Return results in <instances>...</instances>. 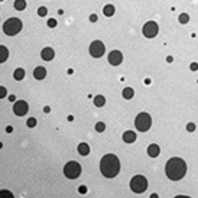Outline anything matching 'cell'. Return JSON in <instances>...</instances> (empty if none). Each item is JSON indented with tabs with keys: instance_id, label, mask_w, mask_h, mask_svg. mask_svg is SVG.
Returning a JSON list of instances; mask_svg holds the SVG:
<instances>
[{
	"instance_id": "1",
	"label": "cell",
	"mask_w": 198,
	"mask_h": 198,
	"mask_svg": "<svg viewBox=\"0 0 198 198\" xmlns=\"http://www.w3.org/2000/svg\"><path fill=\"white\" fill-rule=\"evenodd\" d=\"M166 177L172 181H179L185 177L187 174V164L184 159L181 158H171L166 162L165 166Z\"/></svg>"
},
{
	"instance_id": "2",
	"label": "cell",
	"mask_w": 198,
	"mask_h": 198,
	"mask_svg": "<svg viewBox=\"0 0 198 198\" xmlns=\"http://www.w3.org/2000/svg\"><path fill=\"white\" fill-rule=\"evenodd\" d=\"M100 171L106 178H114L120 172V161L116 155H104L100 161Z\"/></svg>"
},
{
	"instance_id": "3",
	"label": "cell",
	"mask_w": 198,
	"mask_h": 198,
	"mask_svg": "<svg viewBox=\"0 0 198 198\" xmlns=\"http://www.w3.org/2000/svg\"><path fill=\"white\" fill-rule=\"evenodd\" d=\"M22 20L18 19V18H10V19H7L5 23H3V32L6 33V35H16V33H19L22 31Z\"/></svg>"
},
{
	"instance_id": "4",
	"label": "cell",
	"mask_w": 198,
	"mask_h": 198,
	"mask_svg": "<svg viewBox=\"0 0 198 198\" xmlns=\"http://www.w3.org/2000/svg\"><path fill=\"white\" fill-rule=\"evenodd\" d=\"M135 126L139 132H148L152 126V117L148 113H139L138 117L135 119Z\"/></svg>"
},
{
	"instance_id": "5",
	"label": "cell",
	"mask_w": 198,
	"mask_h": 198,
	"mask_svg": "<svg viewBox=\"0 0 198 198\" xmlns=\"http://www.w3.org/2000/svg\"><path fill=\"white\" fill-rule=\"evenodd\" d=\"M148 188V179L143 175H135L130 181V190L136 194H142Z\"/></svg>"
},
{
	"instance_id": "6",
	"label": "cell",
	"mask_w": 198,
	"mask_h": 198,
	"mask_svg": "<svg viewBox=\"0 0 198 198\" xmlns=\"http://www.w3.org/2000/svg\"><path fill=\"white\" fill-rule=\"evenodd\" d=\"M80 174H81V165L78 162H75V161H71V162H68L64 166V175L67 178L75 179L80 177Z\"/></svg>"
},
{
	"instance_id": "7",
	"label": "cell",
	"mask_w": 198,
	"mask_h": 198,
	"mask_svg": "<svg viewBox=\"0 0 198 198\" xmlns=\"http://www.w3.org/2000/svg\"><path fill=\"white\" fill-rule=\"evenodd\" d=\"M142 32L145 35L146 38H149V39H152L155 38L159 32V26L156 22H153V20H149V22H146L145 25H143V29H142Z\"/></svg>"
},
{
	"instance_id": "8",
	"label": "cell",
	"mask_w": 198,
	"mask_h": 198,
	"mask_svg": "<svg viewBox=\"0 0 198 198\" xmlns=\"http://www.w3.org/2000/svg\"><path fill=\"white\" fill-rule=\"evenodd\" d=\"M106 52V46L104 44L101 42V41H94L91 42V45H90V54H91V57L94 58H101L103 55Z\"/></svg>"
},
{
	"instance_id": "9",
	"label": "cell",
	"mask_w": 198,
	"mask_h": 198,
	"mask_svg": "<svg viewBox=\"0 0 198 198\" xmlns=\"http://www.w3.org/2000/svg\"><path fill=\"white\" fill-rule=\"evenodd\" d=\"M29 110V104H28L25 100H19V101H16L13 106V112L16 116H25Z\"/></svg>"
},
{
	"instance_id": "10",
	"label": "cell",
	"mask_w": 198,
	"mask_h": 198,
	"mask_svg": "<svg viewBox=\"0 0 198 198\" xmlns=\"http://www.w3.org/2000/svg\"><path fill=\"white\" fill-rule=\"evenodd\" d=\"M109 62L114 67L120 65L123 62V54L120 52V51H112V52L109 54Z\"/></svg>"
},
{
	"instance_id": "11",
	"label": "cell",
	"mask_w": 198,
	"mask_h": 198,
	"mask_svg": "<svg viewBox=\"0 0 198 198\" xmlns=\"http://www.w3.org/2000/svg\"><path fill=\"white\" fill-rule=\"evenodd\" d=\"M41 57H42V60H44V61H52L54 57H55V51H54L52 48L46 46V48H44V49H42Z\"/></svg>"
},
{
	"instance_id": "12",
	"label": "cell",
	"mask_w": 198,
	"mask_h": 198,
	"mask_svg": "<svg viewBox=\"0 0 198 198\" xmlns=\"http://www.w3.org/2000/svg\"><path fill=\"white\" fill-rule=\"evenodd\" d=\"M159 153H161V148H159L156 143H152V145H149V148H148V155H149L151 158H156Z\"/></svg>"
},
{
	"instance_id": "13",
	"label": "cell",
	"mask_w": 198,
	"mask_h": 198,
	"mask_svg": "<svg viewBox=\"0 0 198 198\" xmlns=\"http://www.w3.org/2000/svg\"><path fill=\"white\" fill-rule=\"evenodd\" d=\"M33 77L36 80H44L46 77V70L44 67H36L33 70Z\"/></svg>"
},
{
	"instance_id": "14",
	"label": "cell",
	"mask_w": 198,
	"mask_h": 198,
	"mask_svg": "<svg viewBox=\"0 0 198 198\" xmlns=\"http://www.w3.org/2000/svg\"><path fill=\"white\" fill-rule=\"evenodd\" d=\"M123 140L126 143H133L136 140V133L132 132V130H127V132L123 133Z\"/></svg>"
},
{
	"instance_id": "15",
	"label": "cell",
	"mask_w": 198,
	"mask_h": 198,
	"mask_svg": "<svg viewBox=\"0 0 198 198\" xmlns=\"http://www.w3.org/2000/svg\"><path fill=\"white\" fill-rule=\"evenodd\" d=\"M9 58V49L5 45H0V64H3Z\"/></svg>"
},
{
	"instance_id": "16",
	"label": "cell",
	"mask_w": 198,
	"mask_h": 198,
	"mask_svg": "<svg viewBox=\"0 0 198 198\" xmlns=\"http://www.w3.org/2000/svg\"><path fill=\"white\" fill-rule=\"evenodd\" d=\"M78 153L80 155H83V156H87L88 153H90V146L87 145V143H80L78 145Z\"/></svg>"
},
{
	"instance_id": "17",
	"label": "cell",
	"mask_w": 198,
	"mask_h": 198,
	"mask_svg": "<svg viewBox=\"0 0 198 198\" xmlns=\"http://www.w3.org/2000/svg\"><path fill=\"white\" fill-rule=\"evenodd\" d=\"M114 12H116V9H114V6H113V5H106V6H104V9H103V13H104V16H107V18L113 16V15H114Z\"/></svg>"
},
{
	"instance_id": "18",
	"label": "cell",
	"mask_w": 198,
	"mask_h": 198,
	"mask_svg": "<svg viewBox=\"0 0 198 198\" xmlns=\"http://www.w3.org/2000/svg\"><path fill=\"white\" fill-rule=\"evenodd\" d=\"M104 104H106V99H104V96L99 94V96H96V97H94V106L103 107Z\"/></svg>"
},
{
	"instance_id": "19",
	"label": "cell",
	"mask_w": 198,
	"mask_h": 198,
	"mask_svg": "<svg viewBox=\"0 0 198 198\" xmlns=\"http://www.w3.org/2000/svg\"><path fill=\"white\" fill-rule=\"evenodd\" d=\"M13 77H15V80H18V81L23 80L25 78V70H23V68H18V70H15Z\"/></svg>"
},
{
	"instance_id": "20",
	"label": "cell",
	"mask_w": 198,
	"mask_h": 198,
	"mask_svg": "<svg viewBox=\"0 0 198 198\" xmlns=\"http://www.w3.org/2000/svg\"><path fill=\"white\" fill-rule=\"evenodd\" d=\"M133 96H135V91H133V88H130V87H126L125 90H123V97H125L126 100L133 99Z\"/></svg>"
},
{
	"instance_id": "21",
	"label": "cell",
	"mask_w": 198,
	"mask_h": 198,
	"mask_svg": "<svg viewBox=\"0 0 198 198\" xmlns=\"http://www.w3.org/2000/svg\"><path fill=\"white\" fill-rule=\"evenodd\" d=\"M15 9H16V10L26 9V2H25V0H15Z\"/></svg>"
},
{
	"instance_id": "22",
	"label": "cell",
	"mask_w": 198,
	"mask_h": 198,
	"mask_svg": "<svg viewBox=\"0 0 198 198\" xmlns=\"http://www.w3.org/2000/svg\"><path fill=\"white\" fill-rule=\"evenodd\" d=\"M0 198H15V195L7 190H2L0 191Z\"/></svg>"
},
{
	"instance_id": "23",
	"label": "cell",
	"mask_w": 198,
	"mask_h": 198,
	"mask_svg": "<svg viewBox=\"0 0 198 198\" xmlns=\"http://www.w3.org/2000/svg\"><path fill=\"white\" fill-rule=\"evenodd\" d=\"M178 19H179L181 23H184V25H185V23H188V22H190V16H188L187 13H181Z\"/></svg>"
},
{
	"instance_id": "24",
	"label": "cell",
	"mask_w": 198,
	"mask_h": 198,
	"mask_svg": "<svg viewBox=\"0 0 198 198\" xmlns=\"http://www.w3.org/2000/svg\"><path fill=\"white\" fill-rule=\"evenodd\" d=\"M28 127H31V129H32V127H35V126L38 125V122H36V119H35V117H29V119H28Z\"/></svg>"
},
{
	"instance_id": "25",
	"label": "cell",
	"mask_w": 198,
	"mask_h": 198,
	"mask_svg": "<svg viewBox=\"0 0 198 198\" xmlns=\"http://www.w3.org/2000/svg\"><path fill=\"white\" fill-rule=\"evenodd\" d=\"M96 130H97V132H104V130H106V125H104V123H103V122H99V123H97V125H96Z\"/></svg>"
},
{
	"instance_id": "26",
	"label": "cell",
	"mask_w": 198,
	"mask_h": 198,
	"mask_svg": "<svg viewBox=\"0 0 198 198\" xmlns=\"http://www.w3.org/2000/svg\"><path fill=\"white\" fill-rule=\"evenodd\" d=\"M46 13H48V9H46L45 6H42V7L38 9V15H39V16H46Z\"/></svg>"
},
{
	"instance_id": "27",
	"label": "cell",
	"mask_w": 198,
	"mask_h": 198,
	"mask_svg": "<svg viewBox=\"0 0 198 198\" xmlns=\"http://www.w3.org/2000/svg\"><path fill=\"white\" fill-rule=\"evenodd\" d=\"M195 127H197L195 123H188V125H187V130H188V132H194V130H195Z\"/></svg>"
},
{
	"instance_id": "28",
	"label": "cell",
	"mask_w": 198,
	"mask_h": 198,
	"mask_svg": "<svg viewBox=\"0 0 198 198\" xmlns=\"http://www.w3.org/2000/svg\"><path fill=\"white\" fill-rule=\"evenodd\" d=\"M7 94V90L5 88V87H0V99H5Z\"/></svg>"
},
{
	"instance_id": "29",
	"label": "cell",
	"mask_w": 198,
	"mask_h": 198,
	"mask_svg": "<svg viewBox=\"0 0 198 198\" xmlns=\"http://www.w3.org/2000/svg\"><path fill=\"white\" fill-rule=\"evenodd\" d=\"M46 25H48L49 28H55V26H57V20H55V19H49Z\"/></svg>"
},
{
	"instance_id": "30",
	"label": "cell",
	"mask_w": 198,
	"mask_h": 198,
	"mask_svg": "<svg viewBox=\"0 0 198 198\" xmlns=\"http://www.w3.org/2000/svg\"><path fill=\"white\" fill-rule=\"evenodd\" d=\"M78 192H80V194H86V192H87V187H86V185H80V187H78Z\"/></svg>"
},
{
	"instance_id": "31",
	"label": "cell",
	"mask_w": 198,
	"mask_h": 198,
	"mask_svg": "<svg viewBox=\"0 0 198 198\" xmlns=\"http://www.w3.org/2000/svg\"><path fill=\"white\" fill-rule=\"evenodd\" d=\"M190 68H191V71H197V70H198V64H197V62H192L191 65H190Z\"/></svg>"
},
{
	"instance_id": "32",
	"label": "cell",
	"mask_w": 198,
	"mask_h": 198,
	"mask_svg": "<svg viewBox=\"0 0 198 198\" xmlns=\"http://www.w3.org/2000/svg\"><path fill=\"white\" fill-rule=\"evenodd\" d=\"M97 19H99V18H97V15H90V22H97Z\"/></svg>"
},
{
	"instance_id": "33",
	"label": "cell",
	"mask_w": 198,
	"mask_h": 198,
	"mask_svg": "<svg viewBox=\"0 0 198 198\" xmlns=\"http://www.w3.org/2000/svg\"><path fill=\"white\" fill-rule=\"evenodd\" d=\"M6 132L7 133H12V132H13V127H12V126H7V127H6Z\"/></svg>"
},
{
	"instance_id": "34",
	"label": "cell",
	"mask_w": 198,
	"mask_h": 198,
	"mask_svg": "<svg viewBox=\"0 0 198 198\" xmlns=\"http://www.w3.org/2000/svg\"><path fill=\"white\" fill-rule=\"evenodd\" d=\"M151 83H152V81H151V78H146V80H145V84H146V86H149Z\"/></svg>"
},
{
	"instance_id": "35",
	"label": "cell",
	"mask_w": 198,
	"mask_h": 198,
	"mask_svg": "<svg viewBox=\"0 0 198 198\" xmlns=\"http://www.w3.org/2000/svg\"><path fill=\"white\" fill-rule=\"evenodd\" d=\"M166 61H168V62H172V61H174V58H172V55H169V57L166 58Z\"/></svg>"
},
{
	"instance_id": "36",
	"label": "cell",
	"mask_w": 198,
	"mask_h": 198,
	"mask_svg": "<svg viewBox=\"0 0 198 198\" xmlns=\"http://www.w3.org/2000/svg\"><path fill=\"white\" fill-rule=\"evenodd\" d=\"M175 198H191V197H187V195H177Z\"/></svg>"
},
{
	"instance_id": "37",
	"label": "cell",
	"mask_w": 198,
	"mask_h": 198,
	"mask_svg": "<svg viewBox=\"0 0 198 198\" xmlns=\"http://www.w3.org/2000/svg\"><path fill=\"white\" fill-rule=\"evenodd\" d=\"M44 112H45V113H49V112H51V109H49V107H45V109H44Z\"/></svg>"
},
{
	"instance_id": "38",
	"label": "cell",
	"mask_w": 198,
	"mask_h": 198,
	"mask_svg": "<svg viewBox=\"0 0 198 198\" xmlns=\"http://www.w3.org/2000/svg\"><path fill=\"white\" fill-rule=\"evenodd\" d=\"M9 100H10V101H15V96H9Z\"/></svg>"
},
{
	"instance_id": "39",
	"label": "cell",
	"mask_w": 198,
	"mask_h": 198,
	"mask_svg": "<svg viewBox=\"0 0 198 198\" xmlns=\"http://www.w3.org/2000/svg\"><path fill=\"white\" fill-rule=\"evenodd\" d=\"M151 198H159V197H158V194H152V195H151Z\"/></svg>"
},
{
	"instance_id": "40",
	"label": "cell",
	"mask_w": 198,
	"mask_h": 198,
	"mask_svg": "<svg viewBox=\"0 0 198 198\" xmlns=\"http://www.w3.org/2000/svg\"><path fill=\"white\" fill-rule=\"evenodd\" d=\"M2 146H3V145H2V142H0V149H2Z\"/></svg>"
},
{
	"instance_id": "41",
	"label": "cell",
	"mask_w": 198,
	"mask_h": 198,
	"mask_svg": "<svg viewBox=\"0 0 198 198\" xmlns=\"http://www.w3.org/2000/svg\"><path fill=\"white\" fill-rule=\"evenodd\" d=\"M197 83H198V81H197Z\"/></svg>"
}]
</instances>
